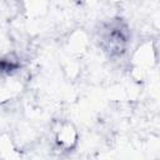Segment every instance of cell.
<instances>
[{
	"mask_svg": "<svg viewBox=\"0 0 160 160\" xmlns=\"http://www.w3.org/2000/svg\"><path fill=\"white\" fill-rule=\"evenodd\" d=\"M105 49L112 55H121L125 51L128 42V29L121 21L112 22L105 31L104 36Z\"/></svg>",
	"mask_w": 160,
	"mask_h": 160,
	"instance_id": "cell-1",
	"label": "cell"
}]
</instances>
